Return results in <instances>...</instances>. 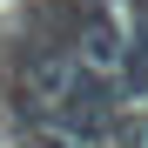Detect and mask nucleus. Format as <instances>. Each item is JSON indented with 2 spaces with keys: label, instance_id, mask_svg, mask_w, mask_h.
Wrapping results in <instances>:
<instances>
[{
  "label": "nucleus",
  "instance_id": "nucleus-2",
  "mask_svg": "<svg viewBox=\"0 0 148 148\" xmlns=\"http://www.w3.org/2000/svg\"><path fill=\"white\" fill-rule=\"evenodd\" d=\"M74 81V54H67V40H34L27 54H20V94L34 101V114L47 101H61V88Z\"/></svg>",
  "mask_w": 148,
  "mask_h": 148
},
{
  "label": "nucleus",
  "instance_id": "nucleus-1",
  "mask_svg": "<svg viewBox=\"0 0 148 148\" xmlns=\"http://www.w3.org/2000/svg\"><path fill=\"white\" fill-rule=\"evenodd\" d=\"M67 54L81 61L88 74L114 81L121 61H128V27H121V14L114 7H81V14H74V34H67Z\"/></svg>",
  "mask_w": 148,
  "mask_h": 148
},
{
  "label": "nucleus",
  "instance_id": "nucleus-3",
  "mask_svg": "<svg viewBox=\"0 0 148 148\" xmlns=\"http://www.w3.org/2000/svg\"><path fill=\"white\" fill-rule=\"evenodd\" d=\"M128 54L148 67V0H141V7H135V27H128Z\"/></svg>",
  "mask_w": 148,
  "mask_h": 148
},
{
  "label": "nucleus",
  "instance_id": "nucleus-4",
  "mask_svg": "<svg viewBox=\"0 0 148 148\" xmlns=\"http://www.w3.org/2000/svg\"><path fill=\"white\" fill-rule=\"evenodd\" d=\"M135 148H148V94L135 101Z\"/></svg>",
  "mask_w": 148,
  "mask_h": 148
}]
</instances>
